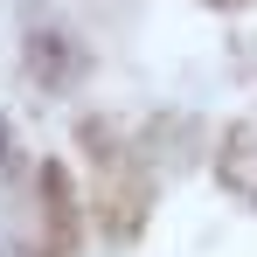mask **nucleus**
Masks as SVG:
<instances>
[{"label":"nucleus","instance_id":"obj_1","mask_svg":"<svg viewBox=\"0 0 257 257\" xmlns=\"http://www.w3.org/2000/svg\"><path fill=\"white\" fill-rule=\"evenodd\" d=\"M222 181L257 209V132H250V125H236L229 139H222Z\"/></svg>","mask_w":257,"mask_h":257}]
</instances>
